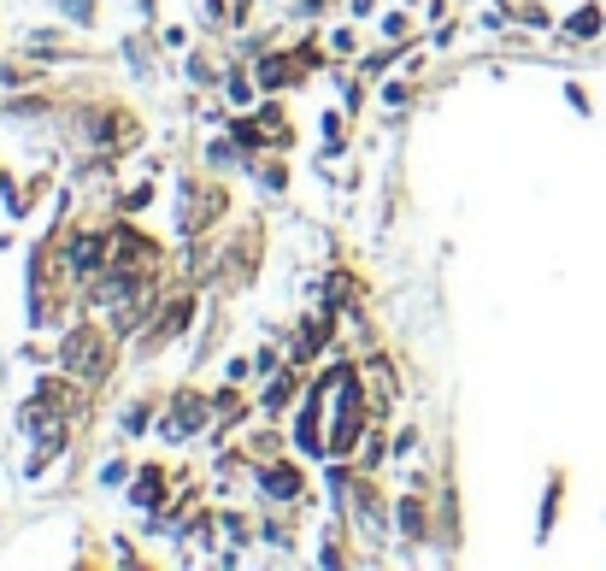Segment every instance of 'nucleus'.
I'll use <instances>...</instances> for the list:
<instances>
[{"instance_id":"1","label":"nucleus","mask_w":606,"mask_h":571,"mask_svg":"<svg viewBox=\"0 0 606 571\" xmlns=\"http://www.w3.org/2000/svg\"><path fill=\"white\" fill-rule=\"evenodd\" d=\"M148 301H153L148 271H125V266H112L107 283L95 289V306H100V313H112V331H136L142 313H148Z\"/></svg>"},{"instance_id":"2","label":"nucleus","mask_w":606,"mask_h":571,"mask_svg":"<svg viewBox=\"0 0 606 571\" xmlns=\"http://www.w3.org/2000/svg\"><path fill=\"white\" fill-rule=\"evenodd\" d=\"M59 366L72 371V377H107V336L100 331H72L59 342Z\"/></svg>"},{"instance_id":"3","label":"nucleus","mask_w":606,"mask_h":571,"mask_svg":"<svg viewBox=\"0 0 606 571\" xmlns=\"http://www.w3.org/2000/svg\"><path fill=\"white\" fill-rule=\"evenodd\" d=\"M359 437V389H354V371L342 366V412H336V430H331V454H348Z\"/></svg>"},{"instance_id":"4","label":"nucleus","mask_w":606,"mask_h":571,"mask_svg":"<svg viewBox=\"0 0 606 571\" xmlns=\"http://www.w3.org/2000/svg\"><path fill=\"white\" fill-rule=\"evenodd\" d=\"M112 266H125V271H148L153 259H160V248H153L148 236H136V230H112Z\"/></svg>"},{"instance_id":"5","label":"nucleus","mask_w":606,"mask_h":571,"mask_svg":"<svg viewBox=\"0 0 606 571\" xmlns=\"http://www.w3.org/2000/svg\"><path fill=\"white\" fill-rule=\"evenodd\" d=\"M89 130H95V142L107 148V153H118V148L136 142V118H130V112H100Z\"/></svg>"},{"instance_id":"6","label":"nucleus","mask_w":606,"mask_h":571,"mask_svg":"<svg viewBox=\"0 0 606 571\" xmlns=\"http://www.w3.org/2000/svg\"><path fill=\"white\" fill-rule=\"evenodd\" d=\"M236 136H241V142H271V148H277V142H289V125H283V112H259L253 125L241 118Z\"/></svg>"},{"instance_id":"7","label":"nucleus","mask_w":606,"mask_h":571,"mask_svg":"<svg viewBox=\"0 0 606 571\" xmlns=\"http://www.w3.org/2000/svg\"><path fill=\"white\" fill-rule=\"evenodd\" d=\"M107 259H112V241H107V236H77V241H72V266H77V271H100Z\"/></svg>"},{"instance_id":"8","label":"nucleus","mask_w":606,"mask_h":571,"mask_svg":"<svg viewBox=\"0 0 606 571\" xmlns=\"http://www.w3.org/2000/svg\"><path fill=\"white\" fill-rule=\"evenodd\" d=\"M259 483H266L271 500H294V495H301V472H294V465H266Z\"/></svg>"},{"instance_id":"9","label":"nucleus","mask_w":606,"mask_h":571,"mask_svg":"<svg viewBox=\"0 0 606 571\" xmlns=\"http://www.w3.org/2000/svg\"><path fill=\"white\" fill-rule=\"evenodd\" d=\"M201 424H206V407L195 401V395H183V401H177V412H171V424H165V430H171V437H188V430H201Z\"/></svg>"},{"instance_id":"10","label":"nucleus","mask_w":606,"mask_h":571,"mask_svg":"<svg viewBox=\"0 0 606 571\" xmlns=\"http://www.w3.org/2000/svg\"><path fill=\"white\" fill-rule=\"evenodd\" d=\"M324 336H331V313H318L313 324H306V336H301V348H294V366H301V359H313V354L324 348Z\"/></svg>"},{"instance_id":"11","label":"nucleus","mask_w":606,"mask_h":571,"mask_svg":"<svg viewBox=\"0 0 606 571\" xmlns=\"http://www.w3.org/2000/svg\"><path fill=\"white\" fill-rule=\"evenodd\" d=\"M289 77H301V72H294V60H266V65H259V83H266V89H283Z\"/></svg>"},{"instance_id":"12","label":"nucleus","mask_w":606,"mask_h":571,"mask_svg":"<svg viewBox=\"0 0 606 571\" xmlns=\"http://www.w3.org/2000/svg\"><path fill=\"white\" fill-rule=\"evenodd\" d=\"M401 525H407V536H412V542H424V507H419V500H401Z\"/></svg>"},{"instance_id":"13","label":"nucleus","mask_w":606,"mask_h":571,"mask_svg":"<svg viewBox=\"0 0 606 571\" xmlns=\"http://www.w3.org/2000/svg\"><path fill=\"white\" fill-rule=\"evenodd\" d=\"M136 507H160V472H142V483H136Z\"/></svg>"},{"instance_id":"14","label":"nucleus","mask_w":606,"mask_h":571,"mask_svg":"<svg viewBox=\"0 0 606 571\" xmlns=\"http://www.w3.org/2000/svg\"><path fill=\"white\" fill-rule=\"evenodd\" d=\"M595 30H600V12H595V7L571 12V36H595Z\"/></svg>"},{"instance_id":"15","label":"nucleus","mask_w":606,"mask_h":571,"mask_svg":"<svg viewBox=\"0 0 606 571\" xmlns=\"http://www.w3.org/2000/svg\"><path fill=\"white\" fill-rule=\"evenodd\" d=\"M289 389H294V377H277L271 395H266V407H283V401H289Z\"/></svg>"}]
</instances>
